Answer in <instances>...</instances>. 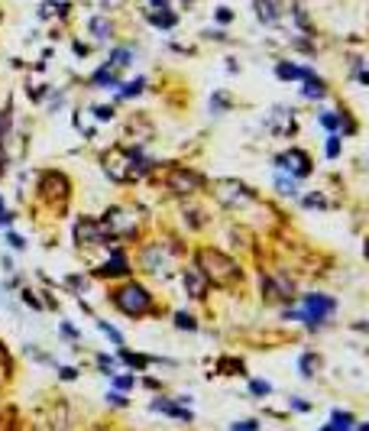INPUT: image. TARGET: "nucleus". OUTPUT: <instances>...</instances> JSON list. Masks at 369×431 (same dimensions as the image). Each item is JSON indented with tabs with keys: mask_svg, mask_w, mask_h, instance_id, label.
<instances>
[{
	"mask_svg": "<svg viewBox=\"0 0 369 431\" xmlns=\"http://www.w3.org/2000/svg\"><path fill=\"white\" fill-rule=\"evenodd\" d=\"M75 240L78 247H101L104 240H111L104 230V224L94 218H78L75 220Z\"/></svg>",
	"mask_w": 369,
	"mask_h": 431,
	"instance_id": "0eeeda50",
	"label": "nucleus"
},
{
	"mask_svg": "<svg viewBox=\"0 0 369 431\" xmlns=\"http://www.w3.org/2000/svg\"><path fill=\"white\" fill-rule=\"evenodd\" d=\"M356 431H369V422H366V425H363V428H356Z\"/></svg>",
	"mask_w": 369,
	"mask_h": 431,
	"instance_id": "a18cd8bd",
	"label": "nucleus"
},
{
	"mask_svg": "<svg viewBox=\"0 0 369 431\" xmlns=\"http://www.w3.org/2000/svg\"><path fill=\"white\" fill-rule=\"evenodd\" d=\"M181 283H185V292H188L191 298H204V292H208V279H204V273L198 266L185 269V273H181Z\"/></svg>",
	"mask_w": 369,
	"mask_h": 431,
	"instance_id": "f8f14e48",
	"label": "nucleus"
},
{
	"mask_svg": "<svg viewBox=\"0 0 369 431\" xmlns=\"http://www.w3.org/2000/svg\"><path fill=\"white\" fill-rule=\"evenodd\" d=\"M250 389H253V396H266V392H269V382L253 380V382H250Z\"/></svg>",
	"mask_w": 369,
	"mask_h": 431,
	"instance_id": "7c9ffc66",
	"label": "nucleus"
},
{
	"mask_svg": "<svg viewBox=\"0 0 369 431\" xmlns=\"http://www.w3.org/2000/svg\"><path fill=\"white\" fill-rule=\"evenodd\" d=\"M217 20H221V23H230V20H233V10L221 7V10H217Z\"/></svg>",
	"mask_w": 369,
	"mask_h": 431,
	"instance_id": "e433bc0d",
	"label": "nucleus"
},
{
	"mask_svg": "<svg viewBox=\"0 0 369 431\" xmlns=\"http://www.w3.org/2000/svg\"><path fill=\"white\" fill-rule=\"evenodd\" d=\"M7 240H10V247H14V250H23V247H26V243H23V237H16V233H10Z\"/></svg>",
	"mask_w": 369,
	"mask_h": 431,
	"instance_id": "58836bf2",
	"label": "nucleus"
},
{
	"mask_svg": "<svg viewBox=\"0 0 369 431\" xmlns=\"http://www.w3.org/2000/svg\"><path fill=\"white\" fill-rule=\"evenodd\" d=\"M175 325H178V328H185V331H195V328H198V321L191 318V315H185V311H178V315H175Z\"/></svg>",
	"mask_w": 369,
	"mask_h": 431,
	"instance_id": "bb28decb",
	"label": "nucleus"
},
{
	"mask_svg": "<svg viewBox=\"0 0 369 431\" xmlns=\"http://www.w3.org/2000/svg\"><path fill=\"white\" fill-rule=\"evenodd\" d=\"M101 224H104L107 237H133L136 233V218L130 211H123V208H111Z\"/></svg>",
	"mask_w": 369,
	"mask_h": 431,
	"instance_id": "6e6552de",
	"label": "nucleus"
},
{
	"mask_svg": "<svg viewBox=\"0 0 369 431\" xmlns=\"http://www.w3.org/2000/svg\"><path fill=\"white\" fill-rule=\"evenodd\" d=\"M153 412H166V415H172V418L191 422V412L181 409V405H175V402H168V399H156V402H153Z\"/></svg>",
	"mask_w": 369,
	"mask_h": 431,
	"instance_id": "dca6fc26",
	"label": "nucleus"
},
{
	"mask_svg": "<svg viewBox=\"0 0 369 431\" xmlns=\"http://www.w3.org/2000/svg\"><path fill=\"white\" fill-rule=\"evenodd\" d=\"M10 130V111H0V133Z\"/></svg>",
	"mask_w": 369,
	"mask_h": 431,
	"instance_id": "f704fd0d",
	"label": "nucleus"
},
{
	"mask_svg": "<svg viewBox=\"0 0 369 431\" xmlns=\"http://www.w3.org/2000/svg\"><path fill=\"white\" fill-rule=\"evenodd\" d=\"M334 308H337V302L328 295H305V311H301V318H305V325L318 328Z\"/></svg>",
	"mask_w": 369,
	"mask_h": 431,
	"instance_id": "1a4fd4ad",
	"label": "nucleus"
},
{
	"mask_svg": "<svg viewBox=\"0 0 369 431\" xmlns=\"http://www.w3.org/2000/svg\"><path fill=\"white\" fill-rule=\"evenodd\" d=\"M120 357H123L130 367H136V370H143V367H149V357H136V354H126V350H120Z\"/></svg>",
	"mask_w": 369,
	"mask_h": 431,
	"instance_id": "a878e982",
	"label": "nucleus"
},
{
	"mask_svg": "<svg viewBox=\"0 0 369 431\" xmlns=\"http://www.w3.org/2000/svg\"><path fill=\"white\" fill-rule=\"evenodd\" d=\"M320 123H324V127H330V130H337V127H340V113H324V117H320Z\"/></svg>",
	"mask_w": 369,
	"mask_h": 431,
	"instance_id": "c85d7f7f",
	"label": "nucleus"
},
{
	"mask_svg": "<svg viewBox=\"0 0 369 431\" xmlns=\"http://www.w3.org/2000/svg\"><path fill=\"white\" fill-rule=\"evenodd\" d=\"M39 191L46 195V198H59V201H65V198H69V178H65L62 172H46V176H42Z\"/></svg>",
	"mask_w": 369,
	"mask_h": 431,
	"instance_id": "9b49d317",
	"label": "nucleus"
},
{
	"mask_svg": "<svg viewBox=\"0 0 369 431\" xmlns=\"http://www.w3.org/2000/svg\"><path fill=\"white\" fill-rule=\"evenodd\" d=\"M111 4H120V0H111Z\"/></svg>",
	"mask_w": 369,
	"mask_h": 431,
	"instance_id": "de8ad7c7",
	"label": "nucleus"
},
{
	"mask_svg": "<svg viewBox=\"0 0 369 431\" xmlns=\"http://www.w3.org/2000/svg\"><path fill=\"white\" fill-rule=\"evenodd\" d=\"M279 166L292 172L295 178L311 176V156H308L305 149H288V153H282V156H279Z\"/></svg>",
	"mask_w": 369,
	"mask_h": 431,
	"instance_id": "9d476101",
	"label": "nucleus"
},
{
	"mask_svg": "<svg viewBox=\"0 0 369 431\" xmlns=\"http://www.w3.org/2000/svg\"><path fill=\"white\" fill-rule=\"evenodd\" d=\"M233 431H259V422H240L233 425Z\"/></svg>",
	"mask_w": 369,
	"mask_h": 431,
	"instance_id": "72a5a7b5",
	"label": "nucleus"
},
{
	"mask_svg": "<svg viewBox=\"0 0 369 431\" xmlns=\"http://www.w3.org/2000/svg\"><path fill=\"white\" fill-rule=\"evenodd\" d=\"M256 10H259V20L263 23H276L279 14H276V4L272 0H256Z\"/></svg>",
	"mask_w": 369,
	"mask_h": 431,
	"instance_id": "a211bd4d",
	"label": "nucleus"
},
{
	"mask_svg": "<svg viewBox=\"0 0 369 431\" xmlns=\"http://www.w3.org/2000/svg\"><path fill=\"white\" fill-rule=\"evenodd\" d=\"M328 156H330V159H334V156H340V136H330V140H328Z\"/></svg>",
	"mask_w": 369,
	"mask_h": 431,
	"instance_id": "c756f323",
	"label": "nucleus"
},
{
	"mask_svg": "<svg viewBox=\"0 0 369 431\" xmlns=\"http://www.w3.org/2000/svg\"><path fill=\"white\" fill-rule=\"evenodd\" d=\"M94 85H117V71L107 65V69H101V71H94V78H91Z\"/></svg>",
	"mask_w": 369,
	"mask_h": 431,
	"instance_id": "412c9836",
	"label": "nucleus"
},
{
	"mask_svg": "<svg viewBox=\"0 0 369 431\" xmlns=\"http://www.w3.org/2000/svg\"><path fill=\"white\" fill-rule=\"evenodd\" d=\"M130 59H133V52H130V49H113V56H111V69H113V71L126 69V65H130Z\"/></svg>",
	"mask_w": 369,
	"mask_h": 431,
	"instance_id": "aec40b11",
	"label": "nucleus"
},
{
	"mask_svg": "<svg viewBox=\"0 0 369 431\" xmlns=\"http://www.w3.org/2000/svg\"><path fill=\"white\" fill-rule=\"evenodd\" d=\"M366 256H369V243H366Z\"/></svg>",
	"mask_w": 369,
	"mask_h": 431,
	"instance_id": "49530a36",
	"label": "nucleus"
},
{
	"mask_svg": "<svg viewBox=\"0 0 369 431\" xmlns=\"http://www.w3.org/2000/svg\"><path fill=\"white\" fill-rule=\"evenodd\" d=\"M166 185L172 195H181V198H188V195H195V191L204 188V176L195 169H185V166H175L172 172L166 176Z\"/></svg>",
	"mask_w": 369,
	"mask_h": 431,
	"instance_id": "7ed1b4c3",
	"label": "nucleus"
},
{
	"mask_svg": "<svg viewBox=\"0 0 369 431\" xmlns=\"http://www.w3.org/2000/svg\"><path fill=\"white\" fill-rule=\"evenodd\" d=\"M113 382H117V389H130L133 386V376H117Z\"/></svg>",
	"mask_w": 369,
	"mask_h": 431,
	"instance_id": "4c0bfd02",
	"label": "nucleus"
},
{
	"mask_svg": "<svg viewBox=\"0 0 369 431\" xmlns=\"http://www.w3.org/2000/svg\"><path fill=\"white\" fill-rule=\"evenodd\" d=\"M113 305H117L123 315H130V318H140V315H149V311H153V295H149L143 285L126 283L123 289L113 292Z\"/></svg>",
	"mask_w": 369,
	"mask_h": 431,
	"instance_id": "f03ea898",
	"label": "nucleus"
},
{
	"mask_svg": "<svg viewBox=\"0 0 369 431\" xmlns=\"http://www.w3.org/2000/svg\"><path fill=\"white\" fill-rule=\"evenodd\" d=\"M94 117H98V121H111V117H113V107H94Z\"/></svg>",
	"mask_w": 369,
	"mask_h": 431,
	"instance_id": "473e14b6",
	"label": "nucleus"
},
{
	"mask_svg": "<svg viewBox=\"0 0 369 431\" xmlns=\"http://www.w3.org/2000/svg\"><path fill=\"white\" fill-rule=\"evenodd\" d=\"M126 273H130V263H126V256L120 250H113L111 260L98 269V276H126Z\"/></svg>",
	"mask_w": 369,
	"mask_h": 431,
	"instance_id": "4468645a",
	"label": "nucleus"
},
{
	"mask_svg": "<svg viewBox=\"0 0 369 431\" xmlns=\"http://www.w3.org/2000/svg\"><path fill=\"white\" fill-rule=\"evenodd\" d=\"M143 88H146V81H143V78H136V81H130V85L120 91V98H136V94H143Z\"/></svg>",
	"mask_w": 369,
	"mask_h": 431,
	"instance_id": "393cba45",
	"label": "nucleus"
},
{
	"mask_svg": "<svg viewBox=\"0 0 369 431\" xmlns=\"http://www.w3.org/2000/svg\"><path fill=\"white\" fill-rule=\"evenodd\" d=\"M59 373H62V380H75V376H78V370H71V367H62V370H59Z\"/></svg>",
	"mask_w": 369,
	"mask_h": 431,
	"instance_id": "ea45409f",
	"label": "nucleus"
},
{
	"mask_svg": "<svg viewBox=\"0 0 369 431\" xmlns=\"http://www.w3.org/2000/svg\"><path fill=\"white\" fill-rule=\"evenodd\" d=\"M143 266H146V273L166 279L175 266V250L166 247V243H153V247L143 250Z\"/></svg>",
	"mask_w": 369,
	"mask_h": 431,
	"instance_id": "39448f33",
	"label": "nucleus"
},
{
	"mask_svg": "<svg viewBox=\"0 0 369 431\" xmlns=\"http://www.w3.org/2000/svg\"><path fill=\"white\" fill-rule=\"evenodd\" d=\"M330 425H334L337 431H347L350 425H353V415H350V412H334V415H330Z\"/></svg>",
	"mask_w": 369,
	"mask_h": 431,
	"instance_id": "4be33fe9",
	"label": "nucleus"
},
{
	"mask_svg": "<svg viewBox=\"0 0 369 431\" xmlns=\"http://www.w3.org/2000/svg\"><path fill=\"white\" fill-rule=\"evenodd\" d=\"M88 29H91L94 36H98V39H111V33H113L111 20H104V16H94V20L88 23Z\"/></svg>",
	"mask_w": 369,
	"mask_h": 431,
	"instance_id": "f3484780",
	"label": "nucleus"
},
{
	"mask_svg": "<svg viewBox=\"0 0 369 431\" xmlns=\"http://www.w3.org/2000/svg\"><path fill=\"white\" fill-rule=\"evenodd\" d=\"M295 409H298V412H311V405H308V402H301V399H295Z\"/></svg>",
	"mask_w": 369,
	"mask_h": 431,
	"instance_id": "79ce46f5",
	"label": "nucleus"
},
{
	"mask_svg": "<svg viewBox=\"0 0 369 431\" xmlns=\"http://www.w3.org/2000/svg\"><path fill=\"white\" fill-rule=\"evenodd\" d=\"M305 205H311V208H328V201L320 198V195H311V198H305Z\"/></svg>",
	"mask_w": 369,
	"mask_h": 431,
	"instance_id": "c9c22d12",
	"label": "nucleus"
},
{
	"mask_svg": "<svg viewBox=\"0 0 369 431\" xmlns=\"http://www.w3.org/2000/svg\"><path fill=\"white\" fill-rule=\"evenodd\" d=\"M198 269L204 273V279L214 285H233L240 279V266L233 260H230L227 253H221V250H198Z\"/></svg>",
	"mask_w": 369,
	"mask_h": 431,
	"instance_id": "f257e3e1",
	"label": "nucleus"
},
{
	"mask_svg": "<svg viewBox=\"0 0 369 431\" xmlns=\"http://www.w3.org/2000/svg\"><path fill=\"white\" fill-rule=\"evenodd\" d=\"M101 163H104V172L113 178V182H133V156H130V149L111 146Z\"/></svg>",
	"mask_w": 369,
	"mask_h": 431,
	"instance_id": "20e7f679",
	"label": "nucleus"
},
{
	"mask_svg": "<svg viewBox=\"0 0 369 431\" xmlns=\"http://www.w3.org/2000/svg\"><path fill=\"white\" fill-rule=\"evenodd\" d=\"M146 20L156 23V26H162V29H168V26H175V20H178V16H175V14H162V10H159V14H156V10H149Z\"/></svg>",
	"mask_w": 369,
	"mask_h": 431,
	"instance_id": "6ab92c4d",
	"label": "nucleus"
},
{
	"mask_svg": "<svg viewBox=\"0 0 369 431\" xmlns=\"http://www.w3.org/2000/svg\"><path fill=\"white\" fill-rule=\"evenodd\" d=\"M107 399H111V402H113V405H126V399H123V396H120V392H111V396H107Z\"/></svg>",
	"mask_w": 369,
	"mask_h": 431,
	"instance_id": "a19ab883",
	"label": "nucleus"
},
{
	"mask_svg": "<svg viewBox=\"0 0 369 431\" xmlns=\"http://www.w3.org/2000/svg\"><path fill=\"white\" fill-rule=\"evenodd\" d=\"M320 367V357H314V354H305L301 357V376H314V370Z\"/></svg>",
	"mask_w": 369,
	"mask_h": 431,
	"instance_id": "5701e85b",
	"label": "nucleus"
},
{
	"mask_svg": "<svg viewBox=\"0 0 369 431\" xmlns=\"http://www.w3.org/2000/svg\"><path fill=\"white\" fill-rule=\"evenodd\" d=\"M301 78H305V98H311V101H318V98H324L328 94V85L320 81V78H314V71H308V69H301Z\"/></svg>",
	"mask_w": 369,
	"mask_h": 431,
	"instance_id": "2eb2a0df",
	"label": "nucleus"
},
{
	"mask_svg": "<svg viewBox=\"0 0 369 431\" xmlns=\"http://www.w3.org/2000/svg\"><path fill=\"white\" fill-rule=\"evenodd\" d=\"M4 163H7V159H4V140H0V172H4Z\"/></svg>",
	"mask_w": 369,
	"mask_h": 431,
	"instance_id": "c03bdc74",
	"label": "nucleus"
},
{
	"mask_svg": "<svg viewBox=\"0 0 369 431\" xmlns=\"http://www.w3.org/2000/svg\"><path fill=\"white\" fill-rule=\"evenodd\" d=\"M98 328H101V331H104V334H107V338H111V340H113V344H123V338H120V331H113V328H111V325H107V321H98Z\"/></svg>",
	"mask_w": 369,
	"mask_h": 431,
	"instance_id": "cd10ccee",
	"label": "nucleus"
},
{
	"mask_svg": "<svg viewBox=\"0 0 369 431\" xmlns=\"http://www.w3.org/2000/svg\"><path fill=\"white\" fill-rule=\"evenodd\" d=\"M263 292H266V298H269V302H279V298H292V295H295L292 283H288V279H282V276H279V279L266 276Z\"/></svg>",
	"mask_w": 369,
	"mask_h": 431,
	"instance_id": "ddd939ff",
	"label": "nucleus"
},
{
	"mask_svg": "<svg viewBox=\"0 0 369 431\" xmlns=\"http://www.w3.org/2000/svg\"><path fill=\"white\" fill-rule=\"evenodd\" d=\"M214 198L221 201V205L227 208H243L253 201V191L246 188L243 182H233V178H221V182H214Z\"/></svg>",
	"mask_w": 369,
	"mask_h": 431,
	"instance_id": "423d86ee",
	"label": "nucleus"
},
{
	"mask_svg": "<svg viewBox=\"0 0 369 431\" xmlns=\"http://www.w3.org/2000/svg\"><path fill=\"white\" fill-rule=\"evenodd\" d=\"M276 75L285 78V81H292V78H301V69H295V65H288V62H279L276 65Z\"/></svg>",
	"mask_w": 369,
	"mask_h": 431,
	"instance_id": "b1692460",
	"label": "nucleus"
},
{
	"mask_svg": "<svg viewBox=\"0 0 369 431\" xmlns=\"http://www.w3.org/2000/svg\"><path fill=\"white\" fill-rule=\"evenodd\" d=\"M166 4H168V0H153V7H156V10H166Z\"/></svg>",
	"mask_w": 369,
	"mask_h": 431,
	"instance_id": "37998d69",
	"label": "nucleus"
},
{
	"mask_svg": "<svg viewBox=\"0 0 369 431\" xmlns=\"http://www.w3.org/2000/svg\"><path fill=\"white\" fill-rule=\"evenodd\" d=\"M276 185H279V191H282V195H295V185L292 182H288V178H276Z\"/></svg>",
	"mask_w": 369,
	"mask_h": 431,
	"instance_id": "2f4dec72",
	"label": "nucleus"
}]
</instances>
